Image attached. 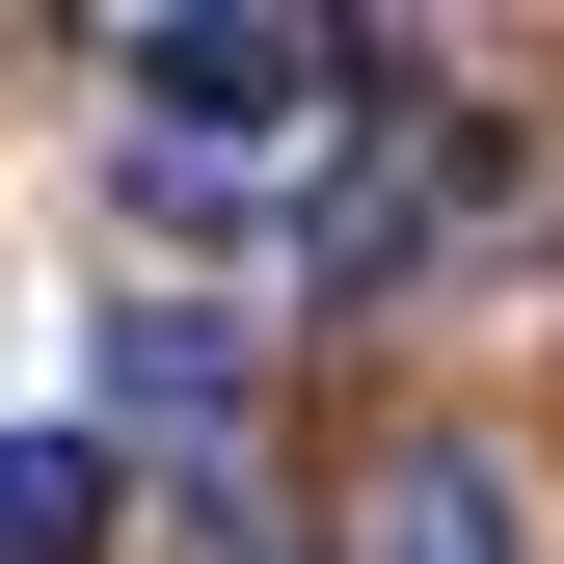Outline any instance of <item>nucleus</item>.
<instances>
[{"mask_svg": "<svg viewBox=\"0 0 564 564\" xmlns=\"http://www.w3.org/2000/svg\"><path fill=\"white\" fill-rule=\"evenodd\" d=\"M108 457L242 484V323H216V296H108Z\"/></svg>", "mask_w": 564, "mask_h": 564, "instance_id": "3", "label": "nucleus"}, {"mask_svg": "<svg viewBox=\"0 0 564 564\" xmlns=\"http://www.w3.org/2000/svg\"><path fill=\"white\" fill-rule=\"evenodd\" d=\"M108 511H134L108 431H0V564H108Z\"/></svg>", "mask_w": 564, "mask_h": 564, "instance_id": "5", "label": "nucleus"}, {"mask_svg": "<svg viewBox=\"0 0 564 564\" xmlns=\"http://www.w3.org/2000/svg\"><path fill=\"white\" fill-rule=\"evenodd\" d=\"M108 82L134 108H162V134H269V108H403V28H296V0H162V28H134L108 54Z\"/></svg>", "mask_w": 564, "mask_h": 564, "instance_id": "1", "label": "nucleus"}, {"mask_svg": "<svg viewBox=\"0 0 564 564\" xmlns=\"http://www.w3.org/2000/svg\"><path fill=\"white\" fill-rule=\"evenodd\" d=\"M349 564H538V484L484 431H403L377 484H349Z\"/></svg>", "mask_w": 564, "mask_h": 564, "instance_id": "4", "label": "nucleus"}, {"mask_svg": "<svg viewBox=\"0 0 564 564\" xmlns=\"http://www.w3.org/2000/svg\"><path fill=\"white\" fill-rule=\"evenodd\" d=\"M457 216H484V108H457V82L349 108V162H323V296H403Z\"/></svg>", "mask_w": 564, "mask_h": 564, "instance_id": "2", "label": "nucleus"}]
</instances>
